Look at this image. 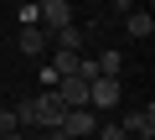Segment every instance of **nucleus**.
I'll return each mask as SVG.
<instances>
[{
    "instance_id": "obj_1",
    "label": "nucleus",
    "mask_w": 155,
    "mask_h": 140,
    "mask_svg": "<svg viewBox=\"0 0 155 140\" xmlns=\"http://www.w3.org/2000/svg\"><path fill=\"white\" fill-rule=\"evenodd\" d=\"M67 140H83V135H93L98 130V114L88 109V104H78V109H62V125H57Z\"/></svg>"
},
{
    "instance_id": "obj_2",
    "label": "nucleus",
    "mask_w": 155,
    "mask_h": 140,
    "mask_svg": "<svg viewBox=\"0 0 155 140\" xmlns=\"http://www.w3.org/2000/svg\"><path fill=\"white\" fill-rule=\"evenodd\" d=\"M124 99V88H119V78H109V73H98V78H88V109H114Z\"/></svg>"
},
{
    "instance_id": "obj_3",
    "label": "nucleus",
    "mask_w": 155,
    "mask_h": 140,
    "mask_svg": "<svg viewBox=\"0 0 155 140\" xmlns=\"http://www.w3.org/2000/svg\"><path fill=\"white\" fill-rule=\"evenodd\" d=\"M124 31H129L134 42H150V36H155V16H150V5H129V11H124Z\"/></svg>"
},
{
    "instance_id": "obj_4",
    "label": "nucleus",
    "mask_w": 155,
    "mask_h": 140,
    "mask_svg": "<svg viewBox=\"0 0 155 140\" xmlns=\"http://www.w3.org/2000/svg\"><path fill=\"white\" fill-rule=\"evenodd\" d=\"M36 16H41V26H47V31H57V26H67V21H72V5H67V0H41Z\"/></svg>"
},
{
    "instance_id": "obj_5",
    "label": "nucleus",
    "mask_w": 155,
    "mask_h": 140,
    "mask_svg": "<svg viewBox=\"0 0 155 140\" xmlns=\"http://www.w3.org/2000/svg\"><path fill=\"white\" fill-rule=\"evenodd\" d=\"M124 135H140V140H155V104L134 109V114L124 119Z\"/></svg>"
},
{
    "instance_id": "obj_6",
    "label": "nucleus",
    "mask_w": 155,
    "mask_h": 140,
    "mask_svg": "<svg viewBox=\"0 0 155 140\" xmlns=\"http://www.w3.org/2000/svg\"><path fill=\"white\" fill-rule=\"evenodd\" d=\"M83 42H88V31H83V26H72V21L52 31V47H62V52H83Z\"/></svg>"
},
{
    "instance_id": "obj_7",
    "label": "nucleus",
    "mask_w": 155,
    "mask_h": 140,
    "mask_svg": "<svg viewBox=\"0 0 155 140\" xmlns=\"http://www.w3.org/2000/svg\"><path fill=\"white\" fill-rule=\"evenodd\" d=\"M52 47V31H41V26H21V52L26 57H41Z\"/></svg>"
},
{
    "instance_id": "obj_8",
    "label": "nucleus",
    "mask_w": 155,
    "mask_h": 140,
    "mask_svg": "<svg viewBox=\"0 0 155 140\" xmlns=\"http://www.w3.org/2000/svg\"><path fill=\"white\" fill-rule=\"evenodd\" d=\"M78 57H83V52H62V47H57V57H52V73H57V78L78 73Z\"/></svg>"
},
{
    "instance_id": "obj_9",
    "label": "nucleus",
    "mask_w": 155,
    "mask_h": 140,
    "mask_svg": "<svg viewBox=\"0 0 155 140\" xmlns=\"http://www.w3.org/2000/svg\"><path fill=\"white\" fill-rule=\"evenodd\" d=\"M98 73H109V78H119V73H124V52H114V47H104V57H98Z\"/></svg>"
},
{
    "instance_id": "obj_10",
    "label": "nucleus",
    "mask_w": 155,
    "mask_h": 140,
    "mask_svg": "<svg viewBox=\"0 0 155 140\" xmlns=\"http://www.w3.org/2000/svg\"><path fill=\"white\" fill-rule=\"evenodd\" d=\"M21 26H41V16H36V0H21V16H16Z\"/></svg>"
},
{
    "instance_id": "obj_11",
    "label": "nucleus",
    "mask_w": 155,
    "mask_h": 140,
    "mask_svg": "<svg viewBox=\"0 0 155 140\" xmlns=\"http://www.w3.org/2000/svg\"><path fill=\"white\" fill-rule=\"evenodd\" d=\"M93 135H98V140H129V135H124V125H98Z\"/></svg>"
},
{
    "instance_id": "obj_12",
    "label": "nucleus",
    "mask_w": 155,
    "mask_h": 140,
    "mask_svg": "<svg viewBox=\"0 0 155 140\" xmlns=\"http://www.w3.org/2000/svg\"><path fill=\"white\" fill-rule=\"evenodd\" d=\"M78 78H98V57H78Z\"/></svg>"
},
{
    "instance_id": "obj_13",
    "label": "nucleus",
    "mask_w": 155,
    "mask_h": 140,
    "mask_svg": "<svg viewBox=\"0 0 155 140\" xmlns=\"http://www.w3.org/2000/svg\"><path fill=\"white\" fill-rule=\"evenodd\" d=\"M11 130H21L16 125V109H0V135H11Z\"/></svg>"
},
{
    "instance_id": "obj_14",
    "label": "nucleus",
    "mask_w": 155,
    "mask_h": 140,
    "mask_svg": "<svg viewBox=\"0 0 155 140\" xmlns=\"http://www.w3.org/2000/svg\"><path fill=\"white\" fill-rule=\"evenodd\" d=\"M109 5H114V11H129V5H134V0H109Z\"/></svg>"
},
{
    "instance_id": "obj_15",
    "label": "nucleus",
    "mask_w": 155,
    "mask_h": 140,
    "mask_svg": "<svg viewBox=\"0 0 155 140\" xmlns=\"http://www.w3.org/2000/svg\"><path fill=\"white\" fill-rule=\"evenodd\" d=\"M0 140H21V130H11V135H0Z\"/></svg>"
},
{
    "instance_id": "obj_16",
    "label": "nucleus",
    "mask_w": 155,
    "mask_h": 140,
    "mask_svg": "<svg viewBox=\"0 0 155 140\" xmlns=\"http://www.w3.org/2000/svg\"><path fill=\"white\" fill-rule=\"evenodd\" d=\"M134 5H150V0H134Z\"/></svg>"
},
{
    "instance_id": "obj_17",
    "label": "nucleus",
    "mask_w": 155,
    "mask_h": 140,
    "mask_svg": "<svg viewBox=\"0 0 155 140\" xmlns=\"http://www.w3.org/2000/svg\"><path fill=\"white\" fill-rule=\"evenodd\" d=\"M16 5H21V0H16Z\"/></svg>"
}]
</instances>
